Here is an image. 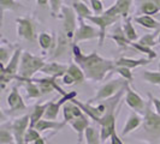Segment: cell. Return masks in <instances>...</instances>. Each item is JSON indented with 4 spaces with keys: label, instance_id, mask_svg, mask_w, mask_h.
I'll return each mask as SVG.
<instances>
[{
    "label": "cell",
    "instance_id": "6da1fadb",
    "mask_svg": "<svg viewBox=\"0 0 160 144\" xmlns=\"http://www.w3.org/2000/svg\"><path fill=\"white\" fill-rule=\"evenodd\" d=\"M72 54L75 61L84 72L86 79L101 82L108 72L114 71L116 69L114 61L100 56L96 52H92L90 54L86 55L81 52L80 47L76 43H72Z\"/></svg>",
    "mask_w": 160,
    "mask_h": 144
},
{
    "label": "cell",
    "instance_id": "7a4b0ae2",
    "mask_svg": "<svg viewBox=\"0 0 160 144\" xmlns=\"http://www.w3.org/2000/svg\"><path fill=\"white\" fill-rule=\"evenodd\" d=\"M142 132L144 137L151 142L157 143L160 141V115L152 109V102L148 101L143 112Z\"/></svg>",
    "mask_w": 160,
    "mask_h": 144
},
{
    "label": "cell",
    "instance_id": "3957f363",
    "mask_svg": "<svg viewBox=\"0 0 160 144\" xmlns=\"http://www.w3.org/2000/svg\"><path fill=\"white\" fill-rule=\"evenodd\" d=\"M45 65H46V63L42 58L32 55L29 52H23L22 59H21V65H19V71H18V76H19L18 82H22L25 79H32L34 74L36 72L41 71Z\"/></svg>",
    "mask_w": 160,
    "mask_h": 144
},
{
    "label": "cell",
    "instance_id": "277c9868",
    "mask_svg": "<svg viewBox=\"0 0 160 144\" xmlns=\"http://www.w3.org/2000/svg\"><path fill=\"white\" fill-rule=\"evenodd\" d=\"M128 80L123 79V78H114V79L108 80L107 83L102 84L100 88L98 89L96 94L94 97H92L88 102L92 104L99 103V102H102L106 101L108 98H111L113 96H116L119 93L122 89L127 85ZM130 83V82H129Z\"/></svg>",
    "mask_w": 160,
    "mask_h": 144
},
{
    "label": "cell",
    "instance_id": "5b68a950",
    "mask_svg": "<svg viewBox=\"0 0 160 144\" xmlns=\"http://www.w3.org/2000/svg\"><path fill=\"white\" fill-rule=\"evenodd\" d=\"M62 17H63V28L62 31L64 35L73 43L75 34L77 30V21H76V12L72 7L63 6L62 8Z\"/></svg>",
    "mask_w": 160,
    "mask_h": 144
},
{
    "label": "cell",
    "instance_id": "8992f818",
    "mask_svg": "<svg viewBox=\"0 0 160 144\" xmlns=\"http://www.w3.org/2000/svg\"><path fill=\"white\" fill-rule=\"evenodd\" d=\"M17 23V35L18 37L23 39L29 42H35L38 34H36V26L34 21L27 17H19L16 19Z\"/></svg>",
    "mask_w": 160,
    "mask_h": 144
},
{
    "label": "cell",
    "instance_id": "52a82bcc",
    "mask_svg": "<svg viewBox=\"0 0 160 144\" xmlns=\"http://www.w3.org/2000/svg\"><path fill=\"white\" fill-rule=\"evenodd\" d=\"M8 112L5 109H2V111L5 113H8V117L12 115V117H17L18 118V115L21 113H24L27 111V104L23 101V97L19 94L17 87H13L12 90H11V93H10V95L8 96Z\"/></svg>",
    "mask_w": 160,
    "mask_h": 144
},
{
    "label": "cell",
    "instance_id": "ba28073f",
    "mask_svg": "<svg viewBox=\"0 0 160 144\" xmlns=\"http://www.w3.org/2000/svg\"><path fill=\"white\" fill-rule=\"evenodd\" d=\"M118 18L119 17H112V16H107V15H99V16H96V15H93V16H90L87 18V21L89 22H92L93 24H95L96 26L99 28V46L101 47L102 46V43H104L105 39H106V29L110 26V25H112L113 23H116L117 21H118Z\"/></svg>",
    "mask_w": 160,
    "mask_h": 144
},
{
    "label": "cell",
    "instance_id": "9c48e42d",
    "mask_svg": "<svg viewBox=\"0 0 160 144\" xmlns=\"http://www.w3.org/2000/svg\"><path fill=\"white\" fill-rule=\"evenodd\" d=\"M30 127V115L24 114L22 117H18L11 122V130L15 136L16 144H24V137Z\"/></svg>",
    "mask_w": 160,
    "mask_h": 144
},
{
    "label": "cell",
    "instance_id": "30bf717a",
    "mask_svg": "<svg viewBox=\"0 0 160 144\" xmlns=\"http://www.w3.org/2000/svg\"><path fill=\"white\" fill-rule=\"evenodd\" d=\"M125 103L128 104L129 107L137 113H143L146 109L147 102H144V100L136 93V90L131 88V83H127L125 87V98H124Z\"/></svg>",
    "mask_w": 160,
    "mask_h": 144
},
{
    "label": "cell",
    "instance_id": "8fae6325",
    "mask_svg": "<svg viewBox=\"0 0 160 144\" xmlns=\"http://www.w3.org/2000/svg\"><path fill=\"white\" fill-rule=\"evenodd\" d=\"M99 30H96L95 28L90 24H87L84 22V19L78 18V28L75 34V39L73 43H78L81 41H88L93 39H99Z\"/></svg>",
    "mask_w": 160,
    "mask_h": 144
},
{
    "label": "cell",
    "instance_id": "7c38bea8",
    "mask_svg": "<svg viewBox=\"0 0 160 144\" xmlns=\"http://www.w3.org/2000/svg\"><path fill=\"white\" fill-rule=\"evenodd\" d=\"M57 77H45V78H38V79H34V82L39 85V88L41 90V94L42 95H47L51 94L52 91L57 90L62 96L66 95V91L63 90V88L58 84L57 82Z\"/></svg>",
    "mask_w": 160,
    "mask_h": 144
},
{
    "label": "cell",
    "instance_id": "4fadbf2b",
    "mask_svg": "<svg viewBox=\"0 0 160 144\" xmlns=\"http://www.w3.org/2000/svg\"><path fill=\"white\" fill-rule=\"evenodd\" d=\"M22 54L23 50L21 48H16L13 55L11 58V60L8 61L6 67L1 66V73H6L11 77H15L16 80H19V76H18V71H19V65H21V59H22Z\"/></svg>",
    "mask_w": 160,
    "mask_h": 144
},
{
    "label": "cell",
    "instance_id": "5bb4252c",
    "mask_svg": "<svg viewBox=\"0 0 160 144\" xmlns=\"http://www.w3.org/2000/svg\"><path fill=\"white\" fill-rule=\"evenodd\" d=\"M131 2L132 0H117L111 7H108L104 13L107 16L112 17H124L128 18L129 12H130V7H131Z\"/></svg>",
    "mask_w": 160,
    "mask_h": 144
},
{
    "label": "cell",
    "instance_id": "9a60e30c",
    "mask_svg": "<svg viewBox=\"0 0 160 144\" xmlns=\"http://www.w3.org/2000/svg\"><path fill=\"white\" fill-rule=\"evenodd\" d=\"M142 122H143V117L140 115V113L137 112H132L129 114L128 119H127V122L123 127V131H122V137H125L130 135L131 132L136 131L137 128H140L142 126Z\"/></svg>",
    "mask_w": 160,
    "mask_h": 144
},
{
    "label": "cell",
    "instance_id": "2e32d148",
    "mask_svg": "<svg viewBox=\"0 0 160 144\" xmlns=\"http://www.w3.org/2000/svg\"><path fill=\"white\" fill-rule=\"evenodd\" d=\"M68 69H69V66L60 64V63H48L42 67V70L40 72L47 74V77L59 78V77H63L64 74L68 73Z\"/></svg>",
    "mask_w": 160,
    "mask_h": 144
},
{
    "label": "cell",
    "instance_id": "e0dca14e",
    "mask_svg": "<svg viewBox=\"0 0 160 144\" xmlns=\"http://www.w3.org/2000/svg\"><path fill=\"white\" fill-rule=\"evenodd\" d=\"M89 118L87 114H83L82 117L80 118H76V119H73L69 124L70 126L72 127V130L77 133V137H78V142H82L83 141V138H84V132H86V130L88 128L89 125Z\"/></svg>",
    "mask_w": 160,
    "mask_h": 144
},
{
    "label": "cell",
    "instance_id": "ac0fdd59",
    "mask_svg": "<svg viewBox=\"0 0 160 144\" xmlns=\"http://www.w3.org/2000/svg\"><path fill=\"white\" fill-rule=\"evenodd\" d=\"M70 43H72L71 41L69 40L66 36L64 35V32L60 31L58 32V37H57V43H56V47L53 49V54H52V58L53 59H58V58H62L64 55L65 53L68 52L69 49V46Z\"/></svg>",
    "mask_w": 160,
    "mask_h": 144
},
{
    "label": "cell",
    "instance_id": "d6986e66",
    "mask_svg": "<svg viewBox=\"0 0 160 144\" xmlns=\"http://www.w3.org/2000/svg\"><path fill=\"white\" fill-rule=\"evenodd\" d=\"M83 114H84L83 111L72 101H69L63 106V117H64V121L66 124H70L73 119L80 118Z\"/></svg>",
    "mask_w": 160,
    "mask_h": 144
},
{
    "label": "cell",
    "instance_id": "ffe728a7",
    "mask_svg": "<svg viewBox=\"0 0 160 144\" xmlns=\"http://www.w3.org/2000/svg\"><path fill=\"white\" fill-rule=\"evenodd\" d=\"M65 125H68L66 122H65L64 120L63 121H58V120H47V119H42L40 120L36 125H35V127L39 132H46V131H60V130H63L65 127Z\"/></svg>",
    "mask_w": 160,
    "mask_h": 144
},
{
    "label": "cell",
    "instance_id": "44dd1931",
    "mask_svg": "<svg viewBox=\"0 0 160 144\" xmlns=\"http://www.w3.org/2000/svg\"><path fill=\"white\" fill-rule=\"evenodd\" d=\"M49 102H51V100L43 102V103L38 102V103L34 106L32 113L29 114V115H30V127H35V125H36L40 120H42L45 118V113H46V109H47Z\"/></svg>",
    "mask_w": 160,
    "mask_h": 144
},
{
    "label": "cell",
    "instance_id": "7402d4cb",
    "mask_svg": "<svg viewBox=\"0 0 160 144\" xmlns=\"http://www.w3.org/2000/svg\"><path fill=\"white\" fill-rule=\"evenodd\" d=\"M152 60H149L148 58L147 59H131V58H119L118 60L114 61L116 66H123V67H127V69H136V67H141V66H146V65L151 64Z\"/></svg>",
    "mask_w": 160,
    "mask_h": 144
},
{
    "label": "cell",
    "instance_id": "603a6c76",
    "mask_svg": "<svg viewBox=\"0 0 160 144\" xmlns=\"http://www.w3.org/2000/svg\"><path fill=\"white\" fill-rule=\"evenodd\" d=\"M0 144H16L15 136L11 130V122H1L0 126Z\"/></svg>",
    "mask_w": 160,
    "mask_h": 144
},
{
    "label": "cell",
    "instance_id": "cb8c5ba5",
    "mask_svg": "<svg viewBox=\"0 0 160 144\" xmlns=\"http://www.w3.org/2000/svg\"><path fill=\"white\" fill-rule=\"evenodd\" d=\"M25 89V93H27V97L29 100H35V98H40L42 94H41V90L39 88V85L34 82V79H25L22 80Z\"/></svg>",
    "mask_w": 160,
    "mask_h": 144
},
{
    "label": "cell",
    "instance_id": "d4e9b609",
    "mask_svg": "<svg viewBox=\"0 0 160 144\" xmlns=\"http://www.w3.org/2000/svg\"><path fill=\"white\" fill-rule=\"evenodd\" d=\"M38 41H39V45L40 47L43 49V50H48V49H53L56 47L57 43V36L56 35H51L48 32H40L39 37H38Z\"/></svg>",
    "mask_w": 160,
    "mask_h": 144
},
{
    "label": "cell",
    "instance_id": "484cf974",
    "mask_svg": "<svg viewBox=\"0 0 160 144\" xmlns=\"http://www.w3.org/2000/svg\"><path fill=\"white\" fill-rule=\"evenodd\" d=\"M110 37L112 39L117 46L120 48H128L130 46V41L127 39L125 34H124V30H123V25H119L114 29V31L110 35Z\"/></svg>",
    "mask_w": 160,
    "mask_h": 144
},
{
    "label": "cell",
    "instance_id": "4316f807",
    "mask_svg": "<svg viewBox=\"0 0 160 144\" xmlns=\"http://www.w3.org/2000/svg\"><path fill=\"white\" fill-rule=\"evenodd\" d=\"M134 21L137 24H140L141 26H144L147 29H153V30H159L160 29V22L157 19H154L152 16H147V15H141L134 18Z\"/></svg>",
    "mask_w": 160,
    "mask_h": 144
},
{
    "label": "cell",
    "instance_id": "83f0119b",
    "mask_svg": "<svg viewBox=\"0 0 160 144\" xmlns=\"http://www.w3.org/2000/svg\"><path fill=\"white\" fill-rule=\"evenodd\" d=\"M72 8L75 10L76 15L78 16V18H82V19H87L88 17L93 16V11L87 6L86 2H82V1H78V0H75L72 2Z\"/></svg>",
    "mask_w": 160,
    "mask_h": 144
},
{
    "label": "cell",
    "instance_id": "f1b7e54d",
    "mask_svg": "<svg viewBox=\"0 0 160 144\" xmlns=\"http://www.w3.org/2000/svg\"><path fill=\"white\" fill-rule=\"evenodd\" d=\"M68 73L75 79V83H76V84H82V83L86 80L84 72L82 71V69H81L77 64H75V63H71V64L69 65Z\"/></svg>",
    "mask_w": 160,
    "mask_h": 144
},
{
    "label": "cell",
    "instance_id": "f546056e",
    "mask_svg": "<svg viewBox=\"0 0 160 144\" xmlns=\"http://www.w3.org/2000/svg\"><path fill=\"white\" fill-rule=\"evenodd\" d=\"M63 107V104L60 103L59 101L56 100H51V102L48 104L47 109H46V113H45V118L43 119L47 120H56L58 118V114H59V111L60 108Z\"/></svg>",
    "mask_w": 160,
    "mask_h": 144
},
{
    "label": "cell",
    "instance_id": "4dcf8cb0",
    "mask_svg": "<svg viewBox=\"0 0 160 144\" xmlns=\"http://www.w3.org/2000/svg\"><path fill=\"white\" fill-rule=\"evenodd\" d=\"M16 49H13L12 46H6L5 43H2L0 46V66L6 67V65L8 64V61L11 60V58L13 55Z\"/></svg>",
    "mask_w": 160,
    "mask_h": 144
},
{
    "label": "cell",
    "instance_id": "1f68e13d",
    "mask_svg": "<svg viewBox=\"0 0 160 144\" xmlns=\"http://www.w3.org/2000/svg\"><path fill=\"white\" fill-rule=\"evenodd\" d=\"M84 139L86 144H101L100 131H98L94 126H88L84 132Z\"/></svg>",
    "mask_w": 160,
    "mask_h": 144
},
{
    "label": "cell",
    "instance_id": "d6a6232c",
    "mask_svg": "<svg viewBox=\"0 0 160 144\" xmlns=\"http://www.w3.org/2000/svg\"><path fill=\"white\" fill-rule=\"evenodd\" d=\"M140 11L143 15H147V16H158V13L160 12V8L154 2H152V1L144 0L143 2L141 4Z\"/></svg>",
    "mask_w": 160,
    "mask_h": 144
},
{
    "label": "cell",
    "instance_id": "836d02e7",
    "mask_svg": "<svg viewBox=\"0 0 160 144\" xmlns=\"http://www.w3.org/2000/svg\"><path fill=\"white\" fill-rule=\"evenodd\" d=\"M141 77L146 82L154 84V85H160V71H149V70H143L141 71Z\"/></svg>",
    "mask_w": 160,
    "mask_h": 144
},
{
    "label": "cell",
    "instance_id": "e575fe53",
    "mask_svg": "<svg viewBox=\"0 0 160 144\" xmlns=\"http://www.w3.org/2000/svg\"><path fill=\"white\" fill-rule=\"evenodd\" d=\"M123 30H124L127 39L130 41V43L131 42H136L137 39H138V35H137L136 30H135V28H134V25H132L130 19H127L125 23L123 24Z\"/></svg>",
    "mask_w": 160,
    "mask_h": 144
},
{
    "label": "cell",
    "instance_id": "d590c367",
    "mask_svg": "<svg viewBox=\"0 0 160 144\" xmlns=\"http://www.w3.org/2000/svg\"><path fill=\"white\" fill-rule=\"evenodd\" d=\"M130 47H132L134 49H136L137 52H140V53L147 54L149 60H153V59L157 58L155 50H153L151 47H147V46H143V45H140L138 42H131V43H130Z\"/></svg>",
    "mask_w": 160,
    "mask_h": 144
},
{
    "label": "cell",
    "instance_id": "8d00e7d4",
    "mask_svg": "<svg viewBox=\"0 0 160 144\" xmlns=\"http://www.w3.org/2000/svg\"><path fill=\"white\" fill-rule=\"evenodd\" d=\"M114 72H117L123 79L128 80V82H130V83L134 80V76H132V72H131L130 69L123 67V66H116Z\"/></svg>",
    "mask_w": 160,
    "mask_h": 144
},
{
    "label": "cell",
    "instance_id": "74e56055",
    "mask_svg": "<svg viewBox=\"0 0 160 144\" xmlns=\"http://www.w3.org/2000/svg\"><path fill=\"white\" fill-rule=\"evenodd\" d=\"M155 35L157 34H144L143 36L137 41L140 45H143V46H147V47H154L157 45L155 42Z\"/></svg>",
    "mask_w": 160,
    "mask_h": 144
},
{
    "label": "cell",
    "instance_id": "f35d334b",
    "mask_svg": "<svg viewBox=\"0 0 160 144\" xmlns=\"http://www.w3.org/2000/svg\"><path fill=\"white\" fill-rule=\"evenodd\" d=\"M49 8L53 17H57L63 8V0H49Z\"/></svg>",
    "mask_w": 160,
    "mask_h": 144
},
{
    "label": "cell",
    "instance_id": "ab89813d",
    "mask_svg": "<svg viewBox=\"0 0 160 144\" xmlns=\"http://www.w3.org/2000/svg\"><path fill=\"white\" fill-rule=\"evenodd\" d=\"M90 6H92V11L95 13L96 16L102 15L104 12V5L101 2V0H89Z\"/></svg>",
    "mask_w": 160,
    "mask_h": 144
},
{
    "label": "cell",
    "instance_id": "60d3db41",
    "mask_svg": "<svg viewBox=\"0 0 160 144\" xmlns=\"http://www.w3.org/2000/svg\"><path fill=\"white\" fill-rule=\"evenodd\" d=\"M0 6L1 11H6V10H13L17 7V4L15 0H0Z\"/></svg>",
    "mask_w": 160,
    "mask_h": 144
},
{
    "label": "cell",
    "instance_id": "b9f144b4",
    "mask_svg": "<svg viewBox=\"0 0 160 144\" xmlns=\"http://www.w3.org/2000/svg\"><path fill=\"white\" fill-rule=\"evenodd\" d=\"M148 98H149V101L152 102V106L154 107V112L158 113L160 115V98L153 96L151 93H148Z\"/></svg>",
    "mask_w": 160,
    "mask_h": 144
},
{
    "label": "cell",
    "instance_id": "7bdbcfd3",
    "mask_svg": "<svg viewBox=\"0 0 160 144\" xmlns=\"http://www.w3.org/2000/svg\"><path fill=\"white\" fill-rule=\"evenodd\" d=\"M62 79H63V84H65V85H73V84H76V83H75V79L72 78L69 73L64 74V76L62 77Z\"/></svg>",
    "mask_w": 160,
    "mask_h": 144
},
{
    "label": "cell",
    "instance_id": "ee69618b",
    "mask_svg": "<svg viewBox=\"0 0 160 144\" xmlns=\"http://www.w3.org/2000/svg\"><path fill=\"white\" fill-rule=\"evenodd\" d=\"M110 141H111V143L110 144H124L123 143V141H122V138L117 135V132L111 137V139H110Z\"/></svg>",
    "mask_w": 160,
    "mask_h": 144
},
{
    "label": "cell",
    "instance_id": "f6af8a7d",
    "mask_svg": "<svg viewBox=\"0 0 160 144\" xmlns=\"http://www.w3.org/2000/svg\"><path fill=\"white\" fill-rule=\"evenodd\" d=\"M36 2L41 7H46L48 5V2H49V0H36Z\"/></svg>",
    "mask_w": 160,
    "mask_h": 144
},
{
    "label": "cell",
    "instance_id": "bcb514c9",
    "mask_svg": "<svg viewBox=\"0 0 160 144\" xmlns=\"http://www.w3.org/2000/svg\"><path fill=\"white\" fill-rule=\"evenodd\" d=\"M32 144H46V139H45L43 137H41V138H39L38 141H35Z\"/></svg>",
    "mask_w": 160,
    "mask_h": 144
},
{
    "label": "cell",
    "instance_id": "7dc6e473",
    "mask_svg": "<svg viewBox=\"0 0 160 144\" xmlns=\"http://www.w3.org/2000/svg\"><path fill=\"white\" fill-rule=\"evenodd\" d=\"M148 1H152V2H154V4H155V5L160 8V0H148Z\"/></svg>",
    "mask_w": 160,
    "mask_h": 144
},
{
    "label": "cell",
    "instance_id": "c3c4849f",
    "mask_svg": "<svg viewBox=\"0 0 160 144\" xmlns=\"http://www.w3.org/2000/svg\"><path fill=\"white\" fill-rule=\"evenodd\" d=\"M129 144H149V143H146V142H136V143H129Z\"/></svg>",
    "mask_w": 160,
    "mask_h": 144
},
{
    "label": "cell",
    "instance_id": "681fc988",
    "mask_svg": "<svg viewBox=\"0 0 160 144\" xmlns=\"http://www.w3.org/2000/svg\"><path fill=\"white\" fill-rule=\"evenodd\" d=\"M78 1H82V2H86L87 4V1H89V0H78Z\"/></svg>",
    "mask_w": 160,
    "mask_h": 144
},
{
    "label": "cell",
    "instance_id": "f907efd6",
    "mask_svg": "<svg viewBox=\"0 0 160 144\" xmlns=\"http://www.w3.org/2000/svg\"><path fill=\"white\" fill-rule=\"evenodd\" d=\"M158 42L160 43V34H159V36H158Z\"/></svg>",
    "mask_w": 160,
    "mask_h": 144
},
{
    "label": "cell",
    "instance_id": "816d5d0a",
    "mask_svg": "<svg viewBox=\"0 0 160 144\" xmlns=\"http://www.w3.org/2000/svg\"><path fill=\"white\" fill-rule=\"evenodd\" d=\"M76 144H82V142H77Z\"/></svg>",
    "mask_w": 160,
    "mask_h": 144
},
{
    "label": "cell",
    "instance_id": "f5cc1de1",
    "mask_svg": "<svg viewBox=\"0 0 160 144\" xmlns=\"http://www.w3.org/2000/svg\"><path fill=\"white\" fill-rule=\"evenodd\" d=\"M158 19H159V21H160V16H159V15H158Z\"/></svg>",
    "mask_w": 160,
    "mask_h": 144
},
{
    "label": "cell",
    "instance_id": "db71d44e",
    "mask_svg": "<svg viewBox=\"0 0 160 144\" xmlns=\"http://www.w3.org/2000/svg\"><path fill=\"white\" fill-rule=\"evenodd\" d=\"M159 71H160V63H159Z\"/></svg>",
    "mask_w": 160,
    "mask_h": 144
}]
</instances>
